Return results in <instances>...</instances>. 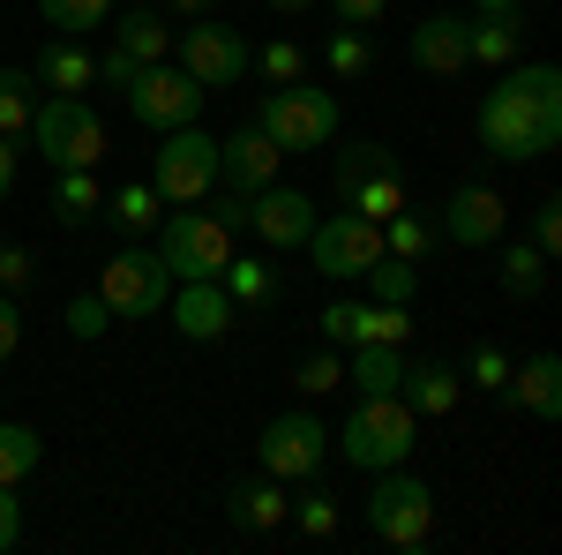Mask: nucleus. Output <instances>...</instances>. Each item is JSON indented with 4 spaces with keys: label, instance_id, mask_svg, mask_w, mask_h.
Here are the masks:
<instances>
[{
    "label": "nucleus",
    "instance_id": "obj_1",
    "mask_svg": "<svg viewBox=\"0 0 562 555\" xmlns=\"http://www.w3.org/2000/svg\"><path fill=\"white\" fill-rule=\"evenodd\" d=\"M473 129H480V151H487L495 166H540L562 143V68H548V60H510V68H495Z\"/></svg>",
    "mask_w": 562,
    "mask_h": 555
},
{
    "label": "nucleus",
    "instance_id": "obj_2",
    "mask_svg": "<svg viewBox=\"0 0 562 555\" xmlns=\"http://www.w3.org/2000/svg\"><path fill=\"white\" fill-rule=\"evenodd\" d=\"M330 451L360 473H383V466H405L420 451V413L397 398V390H360L352 398L346 428H330Z\"/></svg>",
    "mask_w": 562,
    "mask_h": 555
},
{
    "label": "nucleus",
    "instance_id": "obj_3",
    "mask_svg": "<svg viewBox=\"0 0 562 555\" xmlns=\"http://www.w3.org/2000/svg\"><path fill=\"white\" fill-rule=\"evenodd\" d=\"M256 129L270 135L285 158L330 151V143H338V90H323V84H270V98L256 106Z\"/></svg>",
    "mask_w": 562,
    "mask_h": 555
},
{
    "label": "nucleus",
    "instance_id": "obj_4",
    "mask_svg": "<svg viewBox=\"0 0 562 555\" xmlns=\"http://www.w3.org/2000/svg\"><path fill=\"white\" fill-rule=\"evenodd\" d=\"M360 511H368V533H375L383 548H397V555H413V548L435 541V488L420 480V473H405V466L375 473V488L360 496Z\"/></svg>",
    "mask_w": 562,
    "mask_h": 555
},
{
    "label": "nucleus",
    "instance_id": "obj_5",
    "mask_svg": "<svg viewBox=\"0 0 562 555\" xmlns=\"http://www.w3.org/2000/svg\"><path fill=\"white\" fill-rule=\"evenodd\" d=\"M31 143H38V158L53 173H98L105 151H113V135H105V121H98L90 98H38Z\"/></svg>",
    "mask_w": 562,
    "mask_h": 555
},
{
    "label": "nucleus",
    "instance_id": "obj_6",
    "mask_svg": "<svg viewBox=\"0 0 562 555\" xmlns=\"http://www.w3.org/2000/svg\"><path fill=\"white\" fill-rule=\"evenodd\" d=\"M90 293L113 308V323H143V315H158L173 300V270H166L158 248H121V256L98 263V286Z\"/></svg>",
    "mask_w": 562,
    "mask_h": 555
},
{
    "label": "nucleus",
    "instance_id": "obj_7",
    "mask_svg": "<svg viewBox=\"0 0 562 555\" xmlns=\"http://www.w3.org/2000/svg\"><path fill=\"white\" fill-rule=\"evenodd\" d=\"M121 98H128V113H135L150 135H166V129L203 121V98H211V90L195 84L180 60H150V68H135V84L121 90Z\"/></svg>",
    "mask_w": 562,
    "mask_h": 555
},
{
    "label": "nucleus",
    "instance_id": "obj_8",
    "mask_svg": "<svg viewBox=\"0 0 562 555\" xmlns=\"http://www.w3.org/2000/svg\"><path fill=\"white\" fill-rule=\"evenodd\" d=\"M301 248L330 286H352V278H368V263L383 256V225L360 211H338V218H315V233H307Z\"/></svg>",
    "mask_w": 562,
    "mask_h": 555
},
{
    "label": "nucleus",
    "instance_id": "obj_9",
    "mask_svg": "<svg viewBox=\"0 0 562 555\" xmlns=\"http://www.w3.org/2000/svg\"><path fill=\"white\" fill-rule=\"evenodd\" d=\"M158 256H166V270L173 278H217L225 263H233V233L217 225L211 211H166L158 218Z\"/></svg>",
    "mask_w": 562,
    "mask_h": 555
},
{
    "label": "nucleus",
    "instance_id": "obj_10",
    "mask_svg": "<svg viewBox=\"0 0 562 555\" xmlns=\"http://www.w3.org/2000/svg\"><path fill=\"white\" fill-rule=\"evenodd\" d=\"M166 203H203L217 188V135L211 129H166L158 135V180H150Z\"/></svg>",
    "mask_w": 562,
    "mask_h": 555
},
{
    "label": "nucleus",
    "instance_id": "obj_11",
    "mask_svg": "<svg viewBox=\"0 0 562 555\" xmlns=\"http://www.w3.org/2000/svg\"><path fill=\"white\" fill-rule=\"evenodd\" d=\"M323 458H330V428L315 421V413H278L256 443V466L270 480H315Z\"/></svg>",
    "mask_w": 562,
    "mask_h": 555
},
{
    "label": "nucleus",
    "instance_id": "obj_12",
    "mask_svg": "<svg viewBox=\"0 0 562 555\" xmlns=\"http://www.w3.org/2000/svg\"><path fill=\"white\" fill-rule=\"evenodd\" d=\"M248 53H256V45L240 38L233 23H203V15H195V23L173 38V60H180V68H188L203 90L240 84V76H248Z\"/></svg>",
    "mask_w": 562,
    "mask_h": 555
},
{
    "label": "nucleus",
    "instance_id": "obj_13",
    "mask_svg": "<svg viewBox=\"0 0 562 555\" xmlns=\"http://www.w3.org/2000/svg\"><path fill=\"white\" fill-rule=\"evenodd\" d=\"M435 233L458 241V248H495V241L510 233V203H503L495 188H480V180H458V188L442 196V211H435Z\"/></svg>",
    "mask_w": 562,
    "mask_h": 555
},
{
    "label": "nucleus",
    "instance_id": "obj_14",
    "mask_svg": "<svg viewBox=\"0 0 562 555\" xmlns=\"http://www.w3.org/2000/svg\"><path fill=\"white\" fill-rule=\"evenodd\" d=\"M315 203H307L301 188H285V180H270V188H256L248 196V233H256L262 248H301L307 233H315Z\"/></svg>",
    "mask_w": 562,
    "mask_h": 555
},
{
    "label": "nucleus",
    "instance_id": "obj_15",
    "mask_svg": "<svg viewBox=\"0 0 562 555\" xmlns=\"http://www.w3.org/2000/svg\"><path fill=\"white\" fill-rule=\"evenodd\" d=\"M166 315H173V331L188 345H211V338H225L233 331V293L217 286V278H173V300H166Z\"/></svg>",
    "mask_w": 562,
    "mask_h": 555
},
{
    "label": "nucleus",
    "instance_id": "obj_16",
    "mask_svg": "<svg viewBox=\"0 0 562 555\" xmlns=\"http://www.w3.org/2000/svg\"><path fill=\"white\" fill-rule=\"evenodd\" d=\"M278 166H285V151H278L256 121H248V129H233V135H217V180H225V188L256 196V188L278 180Z\"/></svg>",
    "mask_w": 562,
    "mask_h": 555
},
{
    "label": "nucleus",
    "instance_id": "obj_17",
    "mask_svg": "<svg viewBox=\"0 0 562 555\" xmlns=\"http://www.w3.org/2000/svg\"><path fill=\"white\" fill-rule=\"evenodd\" d=\"M495 398H503L510 413L555 421V413H562V360H555V353H525V360H510V376H503Z\"/></svg>",
    "mask_w": 562,
    "mask_h": 555
},
{
    "label": "nucleus",
    "instance_id": "obj_18",
    "mask_svg": "<svg viewBox=\"0 0 562 555\" xmlns=\"http://www.w3.org/2000/svg\"><path fill=\"white\" fill-rule=\"evenodd\" d=\"M405 60H413L420 76H465V15H458V8L420 15L413 38H405Z\"/></svg>",
    "mask_w": 562,
    "mask_h": 555
},
{
    "label": "nucleus",
    "instance_id": "obj_19",
    "mask_svg": "<svg viewBox=\"0 0 562 555\" xmlns=\"http://www.w3.org/2000/svg\"><path fill=\"white\" fill-rule=\"evenodd\" d=\"M285 511H293V496H285V480H240V488H225V518L240 525V533H278L285 525Z\"/></svg>",
    "mask_w": 562,
    "mask_h": 555
},
{
    "label": "nucleus",
    "instance_id": "obj_20",
    "mask_svg": "<svg viewBox=\"0 0 562 555\" xmlns=\"http://www.w3.org/2000/svg\"><path fill=\"white\" fill-rule=\"evenodd\" d=\"M397 398H405L420 421H442V413H458L465 376H458V368H442V360H413V368H405V384H397Z\"/></svg>",
    "mask_w": 562,
    "mask_h": 555
},
{
    "label": "nucleus",
    "instance_id": "obj_21",
    "mask_svg": "<svg viewBox=\"0 0 562 555\" xmlns=\"http://www.w3.org/2000/svg\"><path fill=\"white\" fill-rule=\"evenodd\" d=\"M31 76H38L53 98H90V90H98V53H83L76 38H53L38 53V68H31Z\"/></svg>",
    "mask_w": 562,
    "mask_h": 555
},
{
    "label": "nucleus",
    "instance_id": "obj_22",
    "mask_svg": "<svg viewBox=\"0 0 562 555\" xmlns=\"http://www.w3.org/2000/svg\"><path fill=\"white\" fill-rule=\"evenodd\" d=\"M413 368V345H346V384L352 390H397Z\"/></svg>",
    "mask_w": 562,
    "mask_h": 555
},
{
    "label": "nucleus",
    "instance_id": "obj_23",
    "mask_svg": "<svg viewBox=\"0 0 562 555\" xmlns=\"http://www.w3.org/2000/svg\"><path fill=\"white\" fill-rule=\"evenodd\" d=\"M518 31L525 23H510V15H465V68H510Z\"/></svg>",
    "mask_w": 562,
    "mask_h": 555
},
{
    "label": "nucleus",
    "instance_id": "obj_24",
    "mask_svg": "<svg viewBox=\"0 0 562 555\" xmlns=\"http://www.w3.org/2000/svg\"><path fill=\"white\" fill-rule=\"evenodd\" d=\"M113 45L128 53V60H173V31L158 23V8H128V15H113Z\"/></svg>",
    "mask_w": 562,
    "mask_h": 555
},
{
    "label": "nucleus",
    "instance_id": "obj_25",
    "mask_svg": "<svg viewBox=\"0 0 562 555\" xmlns=\"http://www.w3.org/2000/svg\"><path fill=\"white\" fill-rule=\"evenodd\" d=\"M31 113H38V76L31 68H0V135L23 143L31 135Z\"/></svg>",
    "mask_w": 562,
    "mask_h": 555
},
{
    "label": "nucleus",
    "instance_id": "obj_26",
    "mask_svg": "<svg viewBox=\"0 0 562 555\" xmlns=\"http://www.w3.org/2000/svg\"><path fill=\"white\" fill-rule=\"evenodd\" d=\"M495 286H503V300H540V293H548V256H540L532 241L503 248V270H495Z\"/></svg>",
    "mask_w": 562,
    "mask_h": 555
},
{
    "label": "nucleus",
    "instance_id": "obj_27",
    "mask_svg": "<svg viewBox=\"0 0 562 555\" xmlns=\"http://www.w3.org/2000/svg\"><path fill=\"white\" fill-rule=\"evenodd\" d=\"M323 68H330V84H360V76H375V45H368V31H330L323 38Z\"/></svg>",
    "mask_w": 562,
    "mask_h": 555
},
{
    "label": "nucleus",
    "instance_id": "obj_28",
    "mask_svg": "<svg viewBox=\"0 0 562 555\" xmlns=\"http://www.w3.org/2000/svg\"><path fill=\"white\" fill-rule=\"evenodd\" d=\"M38 458H45L38 428H23V421H0V488H23V480L38 473Z\"/></svg>",
    "mask_w": 562,
    "mask_h": 555
},
{
    "label": "nucleus",
    "instance_id": "obj_29",
    "mask_svg": "<svg viewBox=\"0 0 562 555\" xmlns=\"http://www.w3.org/2000/svg\"><path fill=\"white\" fill-rule=\"evenodd\" d=\"M435 248H442V233H435V218H413V211H397V218H383V256H405V263H428Z\"/></svg>",
    "mask_w": 562,
    "mask_h": 555
},
{
    "label": "nucleus",
    "instance_id": "obj_30",
    "mask_svg": "<svg viewBox=\"0 0 562 555\" xmlns=\"http://www.w3.org/2000/svg\"><path fill=\"white\" fill-rule=\"evenodd\" d=\"M368 173H397V158H390V143H346V151H338V173H330L338 203H346V196L360 188V180H368Z\"/></svg>",
    "mask_w": 562,
    "mask_h": 555
},
{
    "label": "nucleus",
    "instance_id": "obj_31",
    "mask_svg": "<svg viewBox=\"0 0 562 555\" xmlns=\"http://www.w3.org/2000/svg\"><path fill=\"white\" fill-rule=\"evenodd\" d=\"M98 173H53V211H60V225H90L98 218Z\"/></svg>",
    "mask_w": 562,
    "mask_h": 555
},
{
    "label": "nucleus",
    "instance_id": "obj_32",
    "mask_svg": "<svg viewBox=\"0 0 562 555\" xmlns=\"http://www.w3.org/2000/svg\"><path fill=\"white\" fill-rule=\"evenodd\" d=\"M105 211H113L121 233H158V188H150V180H128V188L105 196Z\"/></svg>",
    "mask_w": 562,
    "mask_h": 555
},
{
    "label": "nucleus",
    "instance_id": "obj_33",
    "mask_svg": "<svg viewBox=\"0 0 562 555\" xmlns=\"http://www.w3.org/2000/svg\"><path fill=\"white\" fill-rule=\"evenodd\" d=\"M217 286L233 293V308H262V300L278 293V278H270V263H248L240 248H233V263L217 270Z\"/></svg>",
    "mask_w": 562,
    "mask_h": 555
},
{
    "label": "nucleus",
    "instance_id": "obj_34",
    "mask_svg": "<svg viewBox=\"0 0 562 555\" xmlns=\"http://www.w3.org/2000/svg\"><path fill=\"white\" fill-rule=\"evenodd\" d=\"M346 211H360V218H375V225H383V218L405 211V180H397V173H368V180L346 196Z\"/></svg>",
    "mask_w": 562,
    "mask_h": 555
},
{
    "label": "nucleus",
    "instance_id": "obj_35",
    "mask_svg": "<svg viewBox=\"0 0 562 555\" xmlns=\"http://www.w3.org/2000/svg\"><path fill=\"white\" fill-rule=\"evenodd\" d=\"M38 15L60 31V38H83L98 23H113V0H38Z\"/></svg>",
    "mask_w": 562,
    "mask_h": 555
},
{
    "label": "nucleus",
    "instance_id": "obj_36",
    "mask_svg": "<svg viewBox=\"0 0 562 555\" xmlns=\"http://www.w3.org/2000/svg\"><path fill=\"white\" fill-rule=\"evenodd\" d=\"M368 293H375V300H405V308H413V293H420V263L375 256V263H368Z\"/></svg>",
    "mask_w": 562,
    "mask_h": 555
},
{
    "label": "nucleus",
    "instance_id": "obj_37",
    "mask_svg": "<svg viewBox=\"0 0 562 555\" xmlns=\"http://www.w3.org/2000/svg\"><path fill=\"white\" fill-rule=\"evenodd\" d=\"M338 384H346V353H338V345H323V353H307L301 368H293V390H301V398H330Z\"/></svg>",
    "mask_w": 562,
    "mask_h": 555
},
{
    "label": "nucleus",
    "instance_id": "obj_38",
    "mask_svg": "<svg viewBox=\"0 0 562 555\" xmlns=\"http://www.w3.org/2000/svg\"><path fill=\"white\" fill-rule=\"evenodd\" d=\"M285 525H301L307 541H330V533H338V496H330V488H307V496H293Z\"/></svg>",
    "mask_w": 562,
    "mask_h": 555
},
{
    "label": "nucleus",
    "instance_id": "obj_39",
    "mask_svg": "<svg viewBox=\"0 0 562 555\" xmlns=\"http://www.w3.org/2000/svg\"><path fill=\"white\" fill-rule=\"evenodd\" d=\"M248 68H262L270 84H301V76H307V53L293 38H270L262 53H248Z\"/></svg>",
    "mask_w": 562,
    "mask_h": 555
},
{
    "label": "nucleus",
    "instance_id": "obj_40",
    "mask_svg": "<svg viewBox=\"0 0 562 555\" xmlns=\"http://www.w3.org/2000/svg\"><path fill=\"white\" fill-rule=\"evenodd\" d=\"M60 323H68V338H105V331H113V308H105L98 293H76Z\"/></svg>",
    "mask_w": 562,
    "mask_h": 555
},
{
    "label": "nucleus",
    "instance_id": "obj_41",
    "mask_svg": "<svg viewBox=\"0 0 562 555\" xmlns=\"http://www.w3.org/2000/svg\"><path fill=\"white\" fill-rule=\"evenodd\" d=\"M503 376H510V353L495 338H480L473 345V360H465V384H480V390H503Z\"/></svg>",
    "mask_w": 562,
    "mask_h": 555
},
{
    "label": "nucleus",
    "instance_id": "obj_42",
    "mask_svg": "<svg viewBox=\"0 0 562 555\" xmlns=\"http://www.w3.org/2000/svg\"><path fill=\"white\" fill-rule=\"evenodd\" d=\"M532 248H540L548 263L562 256V203H555V196H540V203H532Z\"/></svg>",
    "mask_w": 562,
    "mask_h": 555
},
{
    "label": "nucleus",
    "instance_id": "obj_43",
    "mask_svg": "<svg viewBox=\"0 0 562 555\" xmlns=\"http://www.w3.org/2000/svg\"><path fill=\"white\" fill-rule=\"evenodd\" d=\"M352 323H360V300H330V308L315 315V331H323V345H338V353L352 345Z\"/></svg>",
    "mask_w": 562,
    "mask_h": 555
},
{
    "label": "nucleus",
    "instance_id": "obj_44",
    "mask_svg": "<svg viewBox=\"0 0 562 555\" xmlns=\"http://www.w3.org/2000/svg\"><path fill=\"white\" fill-rule=\"evenodd\" d=\"M31 278H38V256H31V248H8V241H0V293H23Z\"/></svg>",
    "mask_w": 562,
    "mask_h": 555
},
{
    "label": "nucleus",
    "instance_id": "obj_45",
    "mask_svg": "<svg viewBox=\"0 0 562 555\" xmlns=\"http://www.w3.org/2000/svg\"><path fill=\"white\" fill-rule=\"evenodd\" d=\"M135 68H143V60H128L121 45H105V53H98V90H113V98H121V90L135 84Z\"/></svg>",
    "mask_w": 562,
    "mask_h": 555
},
{
    "label": "nucleus",
    "instance_id": "obj_46",
    "mask_svg": "<svg viewBox=\"0 0 562 555\" xmlns=\"http://www.w3.org/2000/svg\"><path fill=\"white\" fill-rule=\"evenodd\" d=\"M330 8H338V23H352V31H368V23L390 15V0H330Z\"/></svg>",
    "mask_w": 562,
    "mask_h": 555
},
{
    "label": "nucleus",
    "instance_id": "obj_47",
    "mask_svg": "<svg viewBox=\"0 0 562 555\" xmlns=\"http://www.w3.org/2000/svg\"><path fill=\"white\" fill-rule=\"evenodd\" d=\"M15 345H23V315H15V293H0V368L15 360Z\"/></svg>",
    "mask_w": 562,
    "mask_h": 555
},
{
    "label": "nucleus",
    "instance_id": "obj_48",
    "mask_svg": "<svg viewBox=\"0 0 562 555\" xmlns=\"http://www.w3.org/2000/svg\"><path fill=\"white\" fill-rule=\"evenodd\" d=\"M23 541V503H15V488H0V555Z\"/></svg>",
    "mask_w": 562,
    "mask_h": 555
},
{
    "label": "nucleus",
    "instance_id": "obj_49",
    "mask_svg": "<svg viewBox=\"0 0 562 555\" xmlns=\"http://www.w3.org/2000/svg\"><path fill=\"white\" fill-rule=\"evenodd\" d=\"M217 225H225V233H248V196H240V188H225V196H217Z\"/></svg>",
    "mask_w": 562,
    "mask_h": 555
},
{
    "label": "nucleus",
    "instance_id": "obj_50",
    "mask_svg": "<svg viewBox=\"0 0 562 555\" xmlns=\"http://www.w3.org/2000/svg\"><path fill=\"white\" fill-rule=\"evenodd\" d=\"M473 15H510V23H525V0H473Z\"/></svg>",
    "mask_w": 562,
    "mask_h": 555
},
{
    "label": "nucleus",
    "instance_id": "obj_51",
    "mask_svg": "<svg viewBox=\"0 0 562 555\" xmlns=\"http://www.w3.org/2000/svg\"><path fill=\"white\" fill-rule=\"evenodd\" d=\"M8 188H15V143L0 135V203H8Z\"/></svg>",
    "mask_w": 562,
    "mask_h": 555
},
{
    "label": "nucleus",
    "instance_id": "obj_52",
    "mask_svg": "<svg viewBox=\"0 0 562 555\" xmlns=\"http://www.w3.org/2000/svg\"><path fill=\"white\" fill-rule=\"evenodd\" d=\"M166 8H173V15H188V23H195V15H211V0H166Z\"/></svg>",
    "mask_w": 562,
    "mask_h": 555
},
{
    "label": "nucleus",
    "instance_id": "obj_53",
    "mask_svg": "<svg viewBox=\"0 0 562 555\" xmlns=\"http://www.w3.org/2000/svg\"><path fill=\"white\" fill-rule=\"evenodd\" d=\"M270 8H278V15H307L315 0H270Z\"/></svg>",
    "mask_w": 562,
    "mask_h": 555
}]
</instances>
